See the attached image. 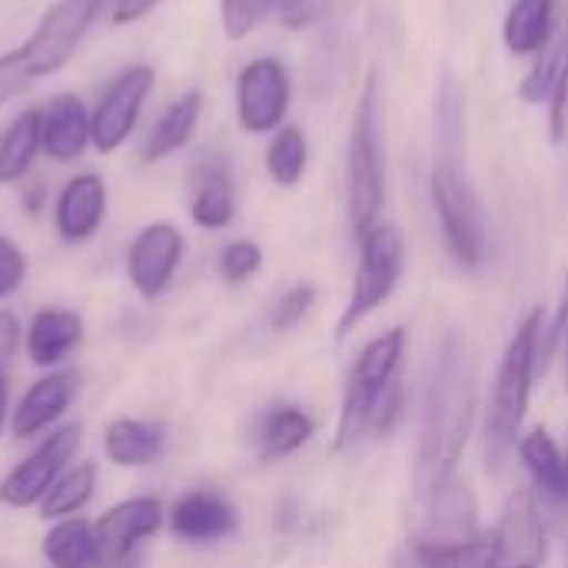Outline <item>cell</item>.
Segmentation results:
<instances>
[{
    "mask_svg": "<svg viewBox=\"0 0 568 568\" xmlns=\"http://www.w3.org/2000/svg\"><path fill=\"white\" fill-rule=\"evenodd\" d=\"M479 409V366L469 339L449 329L433 353L416 449V499L426 503L456 483Z\"/></svg>",
    "mask_w": 568,
    "mask_h": 568,
    "instance_id": "obj_1",
    "label": "cell"
},
{
    "mask_svg": "<svg viewBox=\"0 0 568 568\" xmlns=\"http://www.w3.org/2000/svg\"><path fill=\"white\" fill-rule=\"evenodd\" d=\"M542 333H546V313L542 306L529 310L526 320L519 323V329L513 333L496 383H493V396L486 406V423H483V459L486 469L493 476H499L509 463V456L519 446V433L529 413V399H532V386L542 376L539 369V346H542Z\"/></svg>",
    "mask_w": 568,
    "mask_h": 568,
    "instance_id": "obj_2",
    "label": "cell"
},
{
    "mask_svg": "<svg viewBox=\"0 0 568 568\" xmlns=\"http://www.w3.org/2000/svg\"><path fill=\"white\" fill-rule=\"evenodd\" d=\"M423 506V526L403 542L393 568H483L489 536L479 526V503L473 489L456 479Z\"/></svg>",
    "mask_w": 568,
    "mask_h": 568,
    "instance_id": "obj_3",
    "label": "cell"
},
{
    "mask_svg": "<svg viewBox=\"0 0 568 568\" xmlns=\"http://www.w3.org/2000/svg\"><path fill=\"white\" fill-rule=\"evenodd\" d=\"M106 0H57L37 30L0 57V106L27 93L33 83L63 70L80 50L83 37L103 13Z\"/></svg>",
    "mask_w": 568,
    "mask_h": 568,
    "instance_id": "obj_4",
    "label": "cell"
},
{
    "mask_svg": "<svg viewBox=\"0 0 568 568\" xmlns=\"http://www.w3.org/2000/svg\"><path fill=\"white\" fill-rule=\"evenodd\" d=\"M386 206V136H383V87L379 67L366 70L346 140V213L363 236L379 223Z\"/></svg>",
    "mask_w": 568,
    "mask_h": 568,
    "instance_id": "obj_5",
    "label": "cell"
},
{
    "mask_svg": "<svg viewBox=\"0 0 568 568\" xmlns=\"http://www.w3.org/2000/svg\"><path fill=\"white\" fill-rule=\"evenodd\" d=\"M403 356H406V329L403 326L379 333L376 339H369L359 349L353 373L346 379V389H343V409H339V423H336V436H333V453H346L373 433L376 409H379L386 389L393 386V379H399Z\"/></svg>",
    "mask_w": 568,
    "mask_h": 568,
    "instance_id": "obj_6",
    "label": "cell"
},
{
    "mask_svg": "<svg viewBox=\"0 0 568 568\" xmlns=\"http://www.w3.org/2000/svg\"><path fill=\"white\" fill-rule=\"evenodd\" d=\"M429 196L453 260L463 270L476 273L486 263L489 240H486L483 200L466 173V156H436L429 176Z\"/></svg>",
    "mask_w": 568,
    "mask_h": 568,
    "instance_id": "obj_7",
    "label": "cell"
},
{
    "mask_svg": "<svg viewBox=\"0 0 568 568\" xmlns=\"http://www.w3.org/2000/svg\"><path fill=\"white\" fill-rule=\"evenodd\" d=\"M406 270V240L399 226L376 223L359 236V263L353 276L349 300L336 323V339L343 343L366 316H373L399 286Z\"/></svg>",
    "mask_w": 568,
    "mask_h": 568,
    "instance_id": "obj_8",
    "label": "cell"
},
{
    "mask_svg": "<svg viewBox=\"0 0 568 568\" xmlns=\"http://www.w3.org/2000/svg\"><path fill=\"white\" fill-rule=\"evenodd\" d=\"M153 87H156V70L150 63H133L113 77V83L90 110V143L97 153L110 156L130 140Z\"/></svg>",
    "mask_w": 568,
    "mask_h": 568,
    "instance_id": "obj_9",
    "label": "cell"
},
{
    "mask_svg": "<svg viewBox=\"0 0 568 568\" xmlns=\"http://www.w3.org/2000/svg\"><path fill=\"white\" fill-rule=\"evenodd\" d=\"M293 83L276 57H253L236 77V123L243 133L263 136L286 123Z\"/></svg>",
    "mask_w": 568,
    "mask_h": 568,
    "instance_id": "obj_10",
    "label": "cell"
},
{
    "mask_svg": "<svg viewBox=\"0 0 568 568\" xmlns=\"http://www.w3.org/2000/svg\"><path fill=\"white\" fill-rule=\"evenodd\" d=\"M546 523L532 493L519 489L506 499L496 529L489 532V552L483 568H542L546 566Z\"/></svg>",
    "mask_w": 568,
    "mask_h": 568,
    "instance_id": "obj_11",
    "label": "cell"
},
{
    "mask_svg": "<svg viewBox=\"0 0 568 568\" xmlns=\"http://www.w3.org/2000/svg\"><path fill=\"white\" fill-rule=\"evenodd\" d=\"M163 523V506L150 496L126 499L113 506L97 526V568H136L140 566V549L150 536L160 532Z\"/></svg>",
    "mask_w": 568,
    "mask_h": 568,
    "instance_id": "obj_12",
    "label": "cell"
},
{
    "mask_svg": "<svg viewBox=\"0 0 568 568\" xmlns=\"http://www.w3.org/2000/svg\"><path fill=\"white\" fill-rule=\"evenodd\" d=\"M80 426H63L50 439H43L3 483H0V503L10 509H27L43 503L50 486L67 473V463L73 459L80 446Z\"/></svg>",
    "mask_w": 568,
    "mask_h": 568,
    "instance_id": "obj_13",
    "label": "cell"
},
{
    "mask_svg": "<svg viewBox=\"0 0 568 568\" xmlns=\"http://www.w3.org/2000/svg\"><path fill=\"white\" fill-rule=\"evenodd\" d=\"M190 216L203 230H223L236 216V183L233 166L216 150H200L186 166Z\"/></svg>",
    "mask_w": 568,
    "mask_h": 568,
    "instance_id": "obj_14",
    "label": "cell"
},
{
    "mask_svg": "<svg viewBox=\"0 0 568 568\" xmlns=\"http://www.w3.org/2000/svg\"><path fill=\"white\" fill-rule=\"evenodd\" d=\"M183 253H186V240L173 223L160 220V223L143 226L130 246V256H126V273H130L133 290L143 300L163 296L180 260H183Z\"/></svg>",
    "mask_w": 568,
    "mask_h": 568,
    "instance_id": "obj_15",
    "label": "cell"
},
{
    "mask_svg": "<svg viewBox=\"0 0 568 568\" xmlns=\"http://www.w3.org/2000/svg\"><path fill=\"white\" fill-rule=\"evenodd\" d=\"M106 216V183L97 173H77L63 183L53 203V223L60 240L83 243L90 240Z\"/></svg>",
    "mask_w": 568,
    "mask_h": 568,
    "instance_id": "obj_16",
    "label": "cell"
},
{
    "mask_svg": "<svg viewBox=\"0 0 568 568\" xmlns=\"http://www.w3.org/2000/svg\"><path fill=\"white\" fill-rule=\"evenodd\" d=\"M43 153L57 163H73L90 143V110L77 93H57L40 110Z\"/></svg>",
    "mask_w": 568,
    "mask_h": 568,
    "instance_id": "obj_17",
    "label": "cell"
},
{
    "mask_svg": "<svg viewBox=\"0 0 568 568\" xmlns=\"http://www.w3.org/2000/svg\"><path fill=\"white\" fill-rule=\"evenodd\" d=\"M170 526L183 542L203 546L233 536L240 526V513L216 493H190L173 506Z\"/></svg>",
    "mask_w": 568,
    "mask_h": 568,
    "instance_id": "obj_18",
    "label": "cell"
},
{
    "mask_svg": "<svg viewBox=\"0 0 568 568\" xmlns=\"http://www.w3.org/2000/svg\"><path fill=\"white\" fill-rule=\"evenodd\" d=\"M73 393H77V383L70 373H50V376L37 379L27 389V396L20 399V406L13 409V419H10L13 436L27 439V436L43 433L50 423H57L67 413Z\"/></svg>",
    "mask_w": 568,
    "mask_h": 568,
    "instance_id": "obj_19",
    "label": "cell"
},
{
    "mask_svg": "<svg viewBox=\"0 0 568 568\" xmlns=\"http://www.w3.org/2000/svg\"><path fill=\"white\" fill-rule=\"evenodd\" d=\"M559 0H513L503 20V43L513 57H536L559 33Z\"/></svg>",
    "mask_w": 568,
    "mask_h": 568,
    "instance_id": "obj_20",
    "label": "cell"
},
{
    "mask_svg": "<svg viewBox=\"0 0 568 568\" xmlns=\"http://www.w3.org/2000/svg\"><path fill=\"white\" fill-rule=\"evenodd\" d=\"M203 116V93L200 90H183L150 126L143 146H140V163H160L170 153L183 150Z\"/></svg>",
    "mask_w": 568,
    "mask_h": 568,
    "instance_id": "obj_21",
    "label": "cell"
},
{
    "mask_svg": "<svg viewBox=\"0 0 568 568\" xmlns=\"http://www.w3.org/2000/svg\"><path fill=\"white\" fill-rule=\"evenodd\" d=\"M83 339V320L70 310H40L27 326V356L37 366H57Z\"/></svg>",
    "mask_w": 568,
    "mask_h": 568,
    "instance_id": "obj_22",
    "label": "cell"
},
{
    "mask_svg": "<svg viewBox=\"0 0 568 568\" xmlns=\"http://www.w3.org/2000/svg\"><path fill=\"white\" fill-rule=\"evenodd\" d=\"M523 469L529 473L536 493H542L552 503H566V453L559 449V443L552 439L549 429L536 426L532 433H526L516 446Z\"/></svg>",
    "mask_w": 568,
    "mask_h": 568,
    "instance_id": "obj_23",
    "label": "cell"
},
{
    "mask_svg": "<svg viewBox=\"0 0 568 568\" xmlns=\"http://www.w3.org/2000/svg\"><path fill=\"white\" fill-rule=\"evenodd\" d=\"M313 419L296 409V406H273L263 413L260 429H256V453L266 463L286 459L293 453H300L310 439H313Z\"/></svg>",
    "mask_w": 568,
    "mask_h": 568,
    "instance_id": "obj_24",
    "label": "cell"
},
{
    "mask_svg": "<svg viewBox=\"0 0 568 568\" xmlns=\"http://www.w3.org/2000/svg\"><path fill=\"white\" fill-rule=\"evenodd\" d=\"M163 443H166L163 426L140 423V419H116L103 433L106 456L116 466H150L160 459Z\"/></svg>",
    "mask_w": 568,
    "mask_h": 568,
    "instance_id": "obj_25",
    "label": "cell"
},
{
    "mask_svg": "<svg viewBox=\"0 0 568 568\" xmlns=\"http://www.w3.org/2000/svg\"><path fill=\"white\" fill-rule=\"evenodd\" d=\"M43 150L40 140V110H20L0 136V183H17L27 176L33 156Z\"/></svg>",
    "mask_w": 568,
    "mask_h": 568,
    "instance_id": "obj_26",
    "label": "cell"
},
{
    "mask_svg": "<svg viewBox=\"0 0 568 568\" xmlns=\"http://www.w3.org/2000/svg\"><path fill=\"white\" fill-rule=\"evenodd\" d=\"M310 166V140L306 130L296 123H283L270 146H266V173L280 190H293L300 186V180L306 176Z\"/></svg>",
    "mask_w": 568,
    "mask_h": 568,
    "instance_id": "obj_27",
    "label": "cell"
},
{
    "mask_svg": "<svg viewBox=\"0 0 568 568\" xmlns=\"http://www.w3.org/2000/svg\"><path fill=\"white\" fill-rule=\"evenodd\" d=\"M43 556L53 568H97L93 526L83 519H63L43 539Z\"/></svg>",
    "mask_w": 568,
    "mask_h": 568,
    "instance_id": "obj_28",
    "label": "cell"
},
{
    "mask_svg": "<svg viewBox=\"0 0 568 568\" xmlns=\"http://www.w3.org/2000/svg\"><path fill=\"white\" fill-rule=\"evenodd\" d=\"M436 156H466V106H463V87L453 80V73L443 77L436 90Z\"/></svg>",
    "mask_w": 568,
    "mask_h": 568,
    "instance_id": "obj_29",
    "label": "cell"
},
{
    "mask_svg": "<svg viewBox=\"0 0 568 568\" xmlns=\"http://www.w3.org/2000/svg\"><path fill=\"white\" fill-rule=\"evenodd\" d=\"M93 489H97V466L93 463H80V466L67 469L40 503L43 519H63V516L80 513L93 499Z\"/></svg>",
    "mask_w": 568,
    "mask_h": 568,
    "instance_id": "obj_30",
    "label": "cell"
},
{
    "mask_svg": "<svg viewBox=\"0 0 568 568\" xmlns=\"http://www.w3.org/2000/svg\"><path fill=\"white\" fill-rule=\"evenodd\" d=\"M566 47H568V27H559V33L549 40L546 50L536 53V63L529 67V73L519 83V100L523 103H549L562 70H566Z\"/></svg>",
    "mask_w": 568,
    "mask_h": 568,
    "instance_id": "obj_31",
    "label": "cell"
},
{
    "mask_svg": "<svg viewBox=\"0 0 568 568\" xmlns=\"http://www.w3.org/2000/svg\"><path fill=\"white\" fill-rule=\"evenodd\" d=\"M270 13H276V0H220L223 37L246 40Z\"/></svg>",
    "mask_w": 568,
    "mask_h": 568,
    "instance_id": "obj_32",
    "label": "cell"
},
{
    "mask_svg": "<svg viewBox=\"0 0 568 568\" xmlns=\"http://www.w3.org/2000/svg\"><path fill=\"white\" fill-rule=\"evenodd\" d=\"M313 303H316V286H313V283H296V286H290V290L276 300V306H273V313H270L273 329L286 333V329L300 326V323L310 316Z\"/></svg>",
    "mask_w": 568,
    "mask_h": 568,
    "instance_id": "obj_33",
    "label": "cell"
},
{
    "mask_svg": "<svg viewBox=\"0 0 568 568\" xmlns=\"http://www.w3.org/2000/svg\"><path fill=\"white\" fill-rule=\"evenodd\" d=\"M260 266H263V250H260V243H253V240H233L226 250H223V256H220V273H223V280L226 283H246L250 276H256L260 273Z\"/></svg>",
    "mask_w": 568,
    "mask_h": 568,
    "instance_id": "obj_34",
    "label": "cell"
},
{
    "mask_svg": "<svg viewBox=\"0 0 568 568\" xmlns=\"http://www.w3.org/2000/svg\"><path fill=\"white\" fill-rule=\"evenodd\" d=\"M27 276V260L20 253V246L7 236H0V300L10 296Z\"/></svg>",
    "mask_w": 568,
    "mask_h": 568,
    "instance_id": "obj_35",
    "label": "cell"
},
{
    "mask_svg": "<svg viewBox=\"0 0 568 568\" xmlns=\"http://www.w3.org/2000/svg\"><path fill=\"white\" fill-rule=\"evenodd\" d=\"M566 326H568V270H566V286H562V300H559V310H556L552 323L546 326V333H542V346H539V369H542V373H546V366H549L552 353L559 349V343H562V333H566Z\"/></svg>",
    "mask_w": 568,
    "mask_h": 568,
    "instance_id": "obj_36",
    "label": "cell"
},
{
    "mask_svg": "<svg viewBox=\"0 0 568 568\" xmlns=\"http://www.w3.org/2000/svg\"><path fill=\"white\" fill-rule=\"evenodd\" d=\"M399 416H403V383H399V379H393V386L386 389V396H383V403H379V409H376L373 436L386 439V436L396 429Z\"/></svg>",
    "mask_w": 568,
    "mask_h": 568,
    "instance_id": "obj_37",
    "label": "cell"
},
{
    "mask_svg": "<svg viewBox=\"0 0 568 568\" xmlns=\"http://www.w3.org/2000/svg\"><path fill=\"white\" fill-rule=\"evenodd\" d=\"M549 136L556 146L568 136V63L556 90H552V97H549Z\"/></svg>",
    "mask_w": 568,
    "mask_h": 568,
    "instance_id": "obj_38",
    "label": "cell"
},
{
    "mask_svg": "<svg viewBox=\"0 0 568 568\" xmlns=\"http://www.w3.org/2000/svg\"><path fill=\"white\" fill-rule=\"evenodd\" d=\"M320 13V0H276V17L300 30V27H310Z\"/></svg>",
    "mask_w": 568,
    "mask_h": 568,
    "instance_id": "obj_39",
    "label": "cell"
},
{
    "mask_svg": "<svg viewBox=\"0 0 568 568\" xmlns=\"http://www.w3.org/2000/svg\"><path fill=\"white\" fill-rule=\"evenodd\" d=\"M156 7H160V0H113L110 20L116 27H130V23H140L143 17H150Z\"/></svg>",
    "mask_w": 568,
    "mask_h": 568,
    "instance_id": "obj_40",
    "label": "cell"
},
{
    "mask_svg": "<svg viewBox=\"0 0 568 568\" xmlns=\"http://www.w3.org/2000/svg\"><path fill=\"white\" fill-rule=\"evenodd\" d=\"M17 346H20V323L10 310H0V373L13 359Z\"/></svg>",
    "mask_w": 568,
    "mask_h": 568,
    "instance_id": "obj_41",
    "label": "cell"
},
{
    "mask_svg": "<svg viewBox=\"0 0 568 568\" xmlns=\"http://www.w3.org/2000/svg\"><path fill=\"white\" fill-rule=\"evenodd\" d=\"M3 416H7V376L0 373V429H3Z\"/></svg>",
    "mask_w": 568,
    "mask_h": 568,
    "instance_id": "obj_42",
    "label": "cell"
},
{
    "mask_svg": "<svg viewBox=\"0 0 568 568\" xmlns=\"http://www.w3.org/2000/svg\"><path fill=\"white\" fill-rule=\"evenodd\" d=\"M562 356H566V389H568V326L562 333Z\"/></svg>",
    "mask_w": 568,
    "mask_h": 568,
    "instance_id": "obj_43",
    "label": "cell"
},
{
    "mask_svg": "<svg viewBox=\"0 0 568 568\" xmlns=\"http://www.w3.org/2000/svg\"><path fill=\"white\" fill-rule=\"evenodd\" d=\"M562 506L568 509V453H566V503H562Z\"/></svg>",
    "mask_w": 568,
    "mask_h": 568,
    "instance_id": "obj_44",
    "label": "cell"
},
{
    "mask_svg": "<svg viewBox=\"0 0 568 568\" xmlns=\"http://www.w3.org/2000/svg\"><path fill=\"white\" fill-rule=\"evenodd\" d=\"M566 63H568V47H566Z\"/></svg>",
    "mask_w": 568,
    "mask_h": 568,
    "instance_id": "obj_45",
    "label": "cell"
}]
</instances>
